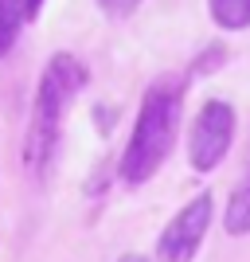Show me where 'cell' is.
<instances>
[{
	"instance_id": "cell-1",
	"label": "cell",
	"mask_w": 250,
	"mask_h": 262,
	"mask_svg": "<svg viewBox=\"0 0 250 262\" xmlns=\"http://www.w3.org/2000/svg\"><path fill=\"white\" fill-rule=\"evenodd\" d=\"M86 86V67L78 63L75 55H51L39 75L32 98V118H28V137H24V164L35 180H43L47 168L55 164L59 141H63V121L66 110L75 102V94Z\"/></svg>"
},
{
	"instance_id": "cell-2",
	"label": "cell",
	"mask_w": 250,
	"mask_h": 262,
	"mask_svg": "<svg viewBox=\"0 0 250 262\" xmlns=\"http://www.w3.org/2000/svg\"><path fill=\"white\" fill-rule=\"evenodd\" d=\"M180 106H184V78H156L141 98L133 133L121 153V184H145L149 176H156L176 141V125H180Z\"/></svg>"
},
{
	"instance_id": "cell-3",
	"label": "cell",
	"mask_w": 250,
	"mask_h": 262,
	"mask_svg": "<svg viewBox=\"0 0 250 262\" xmlns=\"http://www.w3.org/2000/svg\"><path fill=\"white\" fill-rule=\"evenodd\" d=\"M231 141H235V110L231 102H203L192 121V137H188V161L196 172H211L219 168V161L227 157Z\"/></svg>"
},
{
	"instance_id": "cell-4",
	"label": "cell",
	"mask_w": 250,
	"mask_h": 262,
	"mask_svg": "<svg viewBox=\"0 0 250 262\" xmlns=\"http://www.w3.org/2000/svg\"><path fill=\"white\" fill-rule=\"evenodd\" d=\"M211 215H215V196H211V192H199L196 200H188L184 208L172 215V223L161 231V239H156V258L161 262H192L196 251L203 247Z\"/></svg>"
},
{
	"instance_id": "cell-5",
	"label": "cell",
	"mask_w": 250,
	"mask_h": 262,
	"mask_svg": "<svg viewBox=\"0 0 250 262\" xmlns=\"http://www.w3.org/2000/svg\"><path fill=\"white\" fill-rule=\"evenodd\" d=\"M207 12L219 28L227 32H242L250 28V0H207Z\"/></svg>"
},
{
	"instance_id": "cell-6",
	"label": "cell",
	"mask_w": 250,
	"mask_h": 262,
	"mask_svg": "<svg viewBox=\"0 0 250 262\" xmlns=\"http://www.w3.org/2000/svg\"><path fill=\"white\" fill-rule=\"evenodd\" d=\"M223 223H227L231 235H246V231H250V176L242 180L239 188H235V192H231Z\"/></svg>"
},
{
	"instance_id": "cell-7",
	"label": "cell",
	"mask_w": 250,
	"mask_h": 262,
	"mask_svg": "<svg viewBox=\"0 0 250 262\" xmlns=\"http://www.w3.org/2000/svg\"><path fill=\"white\" fill-rule=\"evenodd\" d=\"M24 20H28L24 16V0H0V59L12 51Z\"/></svg>"
},
{
	"instance_id": "cell-8",
	"label": "cell",
	"mask_w": 250,
	"mask_h": 262,
	"mask_svg": "<svg viewBox=\"0 0 250 262\" xmlns=\"http://www.w3.org/2000/svg\"><path fill=\"white\" fill-rule=\"evenodd\" d=\"M223 59H227V51H223L219 43H215V47H207V51L199 55L196 63L188 67V78H207L211 71H215V67H223Z\"/></svg>"
},
{
	"instance_id": "cell-9",
	"label": "cell",
	"mask_w": 250,
	"mask_h": 262,
	"mask_svg": "<svg viewBox=\"0 0 250 262\" xmlns=\"http://www.w3.org/2000/svg\"><path fill=\"white\" fill-rule=\"evenodd\" d=\"M98 8L106 16H113V20H125V16H133L141 8V0H98Z\"/></svg>"
},
{
	"instance_id": "cell-10",
	"label": "cell",
	"mask_w": 250,
	"mask_h": 262,
	"mask_svg": "<svg viewBox=\"0 0 250 262\" xmlns=\"http://www.w3.org/2000/svg\"><path fill=\"white\" fill-rule=\"evenodd\" d=\"M39 8H43V0H24V16H39Z\"/></svg>"
},
{
	"instance_id": "cell-11",
	"label": "cell",
	"mask_w": 250,
	"mask_h": 262,
	"mask_svg": "<svg viewBox=\"0 0 250 262\" xmlns=\"http://www.w3.org/2000/svg\"><path fill=\"white\" fill-rule=\"evenodd\" d=\"M121 262H145V258H137V254H129V258H121Z\"/></svg>"
}]
</instances>
